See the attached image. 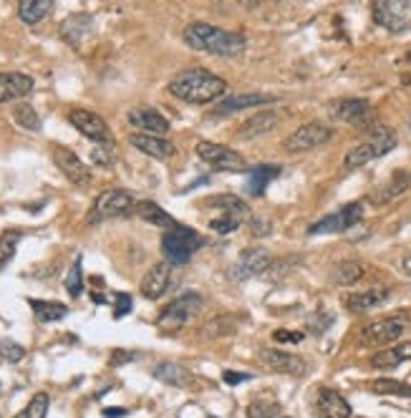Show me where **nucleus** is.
Masks as SVG:
<instances>
[{"mask_svg": "<svg viewBox=\"0 0 411 418\" xmlns=\"http://www.w3.org/2000/svg\"><path fill=\"white\" fill-rule=\"evenodd\" d=\"M363 277V265L356 263V260H346V263H338L333 270V280L338 285H354Z\"/></svg>", "mask_w": 411, "mask_h": 418, "instance_id": "35", "label": "nucleus"}, {"mask_svg": "<svg viewBox=\"0 0 411 418\" xmlns=\"http://www.w3.org/2000/svg\"><path fill=\"white\" fill-rule=\"evenodd\" d=\"M3 356H6L8 361H20V358L26 356V350L15 343H3Z\"/></svg>", "mask_w": 411, "mask_h": 418, "instance_id": "45", "label": "nucleus"}, {"mask_svg": "<svg viewBox=\"0 0 411 418\" xmlns=\"http://www.w3.org/2000/svg\"><path fill=\"white\" fill-rule=\"evenodd\" d=\"M69 121L74 124V129H78V134H83L91 141H111V132H109L106 121L99 113L89 111V109H71Z\"/></svg>", "mask_w": 411, "mask_h": 418, "instance_id": "14", "label": "nucleus"}, {"mask_svg": "<svg viewBox=\"0 0 411 418\" xmlns=\"http://www.w3.org/2000/svg\"><path fill=\"white\" fill-rule=\"evenodd\" d=\"M53 162H56V167L61 169V174H64L71 184H76V187H89L91 184V169L71 149L56 146V149H53Z\"/></svg>", "mask_w": 411, "mask_h": 418, "instance_id": "15", "label": "nucleus"}, {"mask_svg": "<svg viewBox=\"0 0 411 418\" xmlns=\"http://www.w3.org/2000/svg\"><path fill=\"white\" fill-rule=\"evenodd\" d=\"M330 129L328 126L318 124V121H310V124H303L300 129L291 134V137H285L283 141V149L285 151H310V149H318L323 144L330 139Z\"/></svg>", "mask_w": 411, "mask_h": 418, "instance_id": "11", "label": "nucleus"}, {"mask_svg": "<svg viewBox=\"0 0 411 418\" xmlns=\"http://www.w3.org/2000/svg\"><path fill=\"white\" fill-rule=\"evenodd\" d=\"M333 116L335 119L346 121V124L356 126L361 132H368L376 121H373V111L371 104L366 99H343L333 106Z\"/></svg>", "mask_w": 411, "mask_h": 418, "instance_id": "13", "label": "nucleus"}, {"mask_svg": "<svg viewBox=\"0 0 411 418\" xmlns=\"http://www.w3.org/2000/svg\"><path fill=\"white\" fill-rule=\"evenodd\" d=\"M401 270H404L406 275L411 277V252H409V255L404 257V260H401Z\"/></svg>", "mask_w": 411, "mask_h": 418, "instance_id": "50", "label": "nucleus"}, {"mask_svg": "<svg viewBox=\"0 0 411 418\" xmlns=\"http://www.w3.org/2000/svg\"><path fill=\"white\" fill-rule=\"evenodd\" d=\"M222 381L228 383V386H237V383L250 381V375H245V373H232V370H225V373H222Z\"/></svg>", "mask_w": 411, "mask_h": 418, "instance_id": "47", "label": "nucleus"}, {"mask_svg": "<svg viewBox=\"0 0 411 418\" xmlns=\"http://www.w3.org/2000/svg\"><path fill=\"white\" fill-rule=\"evenodd\" d=\"M129 416L127 408H104V418H124Z\"/></svg>", "mask_w": 411, "mask_h": 418, "instance_id": "49", "label": "nucleus"}, {"mask_svg": "<svg viewBox=\"0 0 411 418\" xmlns=\"http://www.w3.org/2000/svg\"><path fill=\"white\" fill-rule=\"evenodd\" d=\"M91 33H94V20H91V15H86V13L69 15V18L61 23V38H64L69 46H74V48H81Z\"/></svg>", "mask_w": 411, "mask_h": 418, "instance_id": "19", "label": "nucleus"}, {"mask_svg": "<svg viewBox=\"0 0 411 418\" xmlns=\"http://www.w3.org/2000/svg\"><path fill=\"white\" fill-rule=\"evenodd\" d=\"M406 330V320L404 318H381L368 323L363 330H361V343L366 348H386V345H393L398 337L404 335Z\"/></svg>", "mask_w": 411, "mask_h": 418, "instance_id": "9", "label": "nucleus"}, {"mask_svg": "<svg viewBox=\"0 0 411 418\" xmlns=\"http://www.w3.org/2000/svg\"><path fill=\"white\" fill-rule=\"evenodd\" d=\"M240 3H242L245 8H255V6L260 3V0H240Z\"/></svg>", "mask_w": 411, "mask_h": 418, "instance_id": "51", "label": "nucleus"}, {"mask_svg": "<svg viewBox=\"0 0 411 418\" xmlns=\"http://www.w3.org/2000/svg\"><path fill=\"white\" fill-rule=\"evenodd\" d=\"M207 418H215V416H207Z\"/></svg>", "mask_w": 411, "mask_h": 418, "instance_id": "53", "label": "nucleus"}, {"mask_svg": "<svg viewBox=\"0 0 411 418\" xmlns=\"http://www.w3.org/2000/svg\"><path fill=\"white\" fill-rule=\"evenodd\" d=\"M278 124H280V116H278V113L270 111V109H265V111H258V113H255L253 119H247L245 124L240 126V132H237V137H240V139L263 137V134H270Z\"/></svg>", "mask_w": 411, "mask_h": 418, "instance_id": "26", "label": "nucleus"}, {"mask_svg": "<svg viewBox=\"0 0 411 418\" xmlns=\"http://www.w3.org/2000/svg\"><path fill=\"white\" fill-rule=\"evenodd\" d=\"M169 94L184 104L202 106V104H212V101L228 94V83H225V78L204 69H187L169 81Z\"/></svg>", "mask_w": 411, "mask_h": 418, "instance_id": "1", "label": "nucleus"}, {"mask_svg": "<svg viewBox=\"0 0 411 418\" xmlns=\"http://www.w3.org/2000/svg\"><path fill=\"white\" fill-rule=\"evenodd\" d=\"M409 61H411V50H409Z\"/></svg>", "mask_w": 411, "mask_h": 418, "instance_id": "52", "label": "nucleus"}, {"mask_svg": "<svg viewBox=\"0 0 411 418\" xmlns=\"http://www.w3.org/2000/svg\"><path fill=\"white\" fill-rule=\"evenodd\" d=\"M316 411L318 418H351V403L333 388H321Z\"/></svg>", "mask_w": 411, "mask_h": 418, "instance_id": "21", "label": "nucleus"}, {"mask_svg": "<svg viewBox=\"0 0 411 418\" xmlns=\"http://www.w3.org/2000/svg\"><path fill=\"white\" fill-rule=\"evenodd\" d=\"M278 176H280L278 164H258V167H253L247 172V184H245L247 194L260 197V194L267 189V184H270L272 179H278Z\"/></svg>", "mask_w": 411, "mask_h": 418, "instance_id": "28", "label": "nucleus"}, {"mask_svg": "<svg viewBox=\"0 0 411 418\" xmlns=\"http://www.w3.org/2000/svg\"><path fill=\"white\" fill-rule=\"evenodd\" d=\"M31 307L39 323H58L69 315V307L64 302H51V300H31Z\"/></svg>", "mask_w": 411, "mask_h": 418, "instance_id": "32", "label": "nucleus"}, {"mask_svg": "<svg viewBox=\"0 0 411 418\" xmlns=\"http://www.w3.org/2000/svg\"><path fill=\"white\" fill-rule=\"evenodd\" d=\"M389 290L386 287H368V290H358V293L346 295V307L351 312H368L373 307H381L389 300Z\"/></svg>", "mask_w": 411, "mask_h": 418, "instance_id": "22", "label": "nucleus"}, {"mask_svg": "<svg viewBox=\"0 0 411 418\" xmlns=\"http://www.w3.org/2000/svg\"><path fill=\"white\" fill-rule=\"evenodd\" d=\"M265 104H275V96L270 94H240V96H230L222 104L215 106L217 116H230V113L245 111V109H255V106H265Z\"/></svg>", "mask_w": 411, "mask_h": 418, "instance_id": "23", "label": "nucleus"}, {"mask_svg": "<svg viewBox=\"0 0 411 418\" xmlns=\"http://www.w3.org/2000/svg\"><path fill=\"white\" fill-rule=\"evenodd\" d=\"M250 225H253L250 232H253L255 237H265V235H270V222H267V219H253Z\"/></svg>", "mask_w": 411, "mask_h": 418, "instance_id": "46", "label": "nucleus"}, {"mask_svg": "<svg viewBox=\"0 0 411 418\" xmlns=\"http://www.w3.org/2000/svg\"><path fill=\"white\" fill-rule=\"evenodd\" d=\"M200 310H202V298L195 293H184L179 295L177 300H172L169 305L159 312L157 328L165 333H177L182 330L184 325L190 323Z\"/></svg>", "mask_w": 411, "mask_h": 418, "instance_id": "5", "label": "nucleus"}, {"mask_svg": "<svg viewBox=\"0 0 411 418\" xmlns=\"http://www.w3.org/2000/svg\"><path fill=\"white\" fill-rule=\"evenodd\" d=\"M13 121L20 126V129H26V132H41V119L36 109L28 106V104H18L13 106Z\"/></svg>", "mask_w": 411, "mask_h": 418, "instance_id": "37", "label": "nucleus"}, {"mask_svg": "<svg viewBox=\"0 0 411 418\" xmlns=\"http://www.w3.org/2000/svg\"><path fill=\"white\" fill-rule=\"evenodd\" d=\"M91 159L99 167H111L116 162V151H114V141H99L91 149Z\"/></svg>", "mask_w": 411, "mask_h": 418, "instance_id": "40", "label": "nucleus"}, {"mask_svg": "<svg viewBox=\"0 0 411 418\" xmlns=\"http://www.w3.org/2000/svg\"><path fill=\"white\" fill-rule=\"evenodd\" d=\"M275 413H278V403L275 400L258 398L247 406V418H275Z\"/></svg>", "mask_w": 411, "mask_h": 418, "instance_id": "41", "label": "nucleus"}, {"mask_svg": "<svg viewBox=\"0 0 411 418\" xmlns=\"http://www.w3.org/2000/svg\"><path fill=\"white\" fill-rule=\"evenodd\" d=\"M48 406H51L48 393H36L31 400H28V406L23 408L15 418H46L48 416Z\"/></svg>", "mask_w": 411, "mask_h": 418, "instance_id": "38", "label": "nucleus"}, {"mask_svg": "<svg viewBox=\"0 0 411 418\" xmlns=\"http://www.w3.org/2000/svg\"><path fill=\"white\" fill-rule=\"evenodd\" d=\"M169 280H172V265L165 260V263H157V265H152V267L146 270V275L141 277L139 290L146 300H159L162 295L167 293Z\"/></svg>", "mask_w": 411, "mask_h": 418, "instance_id": "18", "label": "nucleus"}, {"mask_svg": "<svg viewBox=\"0 0 411 418\" xmlns=\"http://www.w3.org/2000/svg\"><path fill=\"white\" fill-rule=\"evenodd\" d=\"M411 361V340H404V343H396L391 348L379 350L376 356L371 358V365L379 370H389V368H396L401 363Z\"/></svg>", "mask_w": 411, "mask_h": 418, "instance_id": "27", "label": "nucleus"}, {"mask_svg": "<svg viewBox=\"0 0 411 418\" xmlns=\"http://www.w3.org/2000/svg\"><path fill=\"white\" fill-rule=\"evenodd\" d=\"M18 15L26 25H36L53 11V0H15Z\"/></svg>", "mask_w": 411, "mask_h": 418, "instance_id": "30", "label": "nucleus"}, {"mask_svg": "<svg viewBox=\"0 0 411 418\" xmlns=\"http://www.w3.org/2000/svg\"><path fill=\"white\" fill-rule=\"evenodd\" d=\"M275 343H300L303 340V333H293V330H275L272 333Z\"/></svg>", "mask_w": 411, "mask_h": 418, "instance_id": "44", "label": "nucleus"}, {"mask_svg": "<svg viewBox=\"0 0 411 418\" xmlns=\"http://www.w3.org/2000/svg\"><path fill=\"white\" fill-rule=\"evenodd\" d=\"M371 15L389 33L411 31V0H371Z\"/></svg>", "mask_w": 411, "mask_h": 418, "instance_id": "6", "label": "nucleus"}, {"mask_svg": "<svg viewBox=\"0 0 411 418\" xmlns=\"http://www.w3.org/2000/svg\"><path fill=\"white\" fill-rule=\"evenodd\" d=\"M134 209H137V202H134V197L127 189H106V192H102L96 197L86 219H89L91 225H96V222H104V219L127 217Z\"/></svg>", "mask_w": 411, "mask_h": 418, "instance_id": "7", "label": "nucleus"}, {"mask_svg": "<svg viewBox=\"0 0 411 418\" xmlns=\"http://www.w3.org/2000/svg\"><path fill=\"white\" fill-rule=\"evenodd\" d=\"M409 181H411L409 174L398 172V174L391 176V181H386L384 187H379L376 192L371 194V202H373V204H386V202L396 200L398 194H404L406 189H409Z\"/></svg>", "mask_w": 411, "mask_h": 418, "instance_id": "31", "label": "nucleus"}, {"mask_svg": "<svg viewBox=\"0 0 411 418\" xmlns=\"http://www.w3.org/2000/svg\"><path fill=\"white\" fill-rule=\"evenodd\" d=\"M270 265H272L270 252L263 250V247H247V250L240 252L230 275H232V280H250V277L263 275L265 270H270Z\"/></svg>", "mask_w": 411, "mask_h": 418, "instance_id": "12", "label": "nucleus"}, {"mask_svg": "<svg viewBox=\"0 0 411 418\" xmlns=\"http://www.w3.org/2000/svg\"><path fill=\"white\" fill-rule=\"evenodd\" d=\"M129 124L139 129V134H154V137H165L169 132V121L152 106H137L127 113Z\"/></svg>", "mask_w": 411, "mask_h": 418, "instance_id": "17", "label": "nucleus"}, {"mask_svg": "<svg viewBox=\"0 0 411 418\" xmlns=\"http://www.w3.org/2000/svg\"><path fill=\"white\" fill-rule=\"evenodd\" d=\"M207 204L217 207L222 214H230V217H237V219H245L247 214H250L245 202H242L240 197H235V194H217V197H209Z\"/></svg>", "mask_w": 411, "mask_h": 418, "instance_id": "33", "label": "nucleus"}, {"mask_svg": "<svg viewBox=\"0 0 411 418\" xmlns=\"http://www.w3.org/2000/svg\"><path fill=\"white\" fill-rule=\"evenodd\" d=\"M134 358H137V353H124V350H116L114 356H111V365H121V363L134 361Z\"/></svg>", "mask_w": 411, "mask_h": 418, "instance_id": "48", "label": "nucleus"}, {"mask_svg": "<svg viewBox=\"0 0 411 418\" xmlns=\"http://www.w3.org/2000/svg\"><path fill=\"white\" fill-rule=\"evenodd\" d=\"M134 212L154 227H165V230H174V227H177V219L172 217L167 209H162L157 202H137V209H134Z\"/></svg>", "mask_w": 411, "mask_h": 418, "instance_id": "29", "label": "nucleus"}, {"mask_svg": "<svg viewBox=\"0 0 411 418\" xmlns=\"http://www.w3.org/2000/svg\"><path fill=\"white\" fill-rule=\"evenodd\" d=\"M368 134H371V137H368L366 141H361V144H356V146H351V149H348V154L343 156V167H346V169L366 167L368 162H373V159H379V156L389 154V151L396 146V134H393L389 126L373 124L371 129H368Z\"/></svg>", "mask_w": 411, "mask_h": 418, "instance_id": "3", "label": "nucleus"}, {"mask_svg": "<svg viewBox=\"0 0 411 418\" xmlns=\"http://www.w3.org/2000/svg\"><path fill=\"white\" fill-rule=\"evenodd\" d=\"M184 43L202 53L215 56H237L245 48V36L235 31H222L209 23H190L184 28Z\"/></svg>", "mask_w": 411, "mask_h": 418, "instance_id": "2", "label": "nucleus"}, {"mask_svg": "<svg viewBox=\"0 0 411 418\" xmlns=\"http://www.w3.org/2000/svg\"><path fill=\"white\" fill-rule=\"evenodd\" d=\"M197 156L207 162L209 167H215L217 172H232V174H247L250 167H247L245 156L237 154L235 149L225 146V144H215V141H200L197 144Z\"/></svg>", "mask_w": 411, "mask_h": 418, "instance_id": "8", "label": "nucleus"}, {"mask_svg": "<svg viewBox=\"0 0 411 418\" xmlns=\"http://www.w3.org/2000/svg\"><path fill=\"white\" fill-rule=\"evenodd\" d=\"M129 310H132V295L114 293V318H124Z\"/></svg>", "mask_w": 411, "mask_h": 418, "instance_id": "43", "label": "nucleus"}, {"mask_svg": "<svg viewBox=\"0 0 411 418\" xmlns=\"http://www.w3.org/2000/svg\"><path fill=\"white\" fill-rule=\"evenodd\" d=\"M202 242H204L202 235H197L190 227L177 225L174 230L165 232V237H162V252H165L169 265H187L192 260V255L202 247Z\"/></svg>", "mask_w": 411, "mask_h": 418, "instance_id": "4", "label": "nucleus"}, {"mask_svg": "<svg viewBox=\"0 0 411 418\" xmlns=\"http://www.w3.org/2000/svg\"><path fill=\"white\" fill-rule=\"evenodd\" d=\"M33 91V78L20 71H11V74H0V104L8 101H18Z\"/></svg>", "mask_w": 411, "mask_h": 418, "instance_id": "20", "label": "nucleus"}, {"mask_svg": "<svg viewBox=\"0 0 411 418\" xmlns=\"http://www.w3.org/2000/svg\"><path fill=\"white\" fill-rule=\"evenodd\" d=\"M66 293H69L74 300H76V298H81V293H83L81 257H78L76 263H74V267H71V270H69V275H66Z\"/></svg>", "mask_w": 411, "mask_h": 418, "instance_id": "39", "label": "nucleus"}, {"mask_svg": "<svg viewBox=\"0 0 411 418\" xmlns=\"http://www.w3.org/2000/svg\"><path fill=\"white\" fill-rule=\"evenodd\" d=\"M152 373H154L157 381L167 383V386H174V388H192L195 386V375H192L187 368H182V365H177V363H172V361L157 363Z\"/></svg>", "mask_w": 411, "mask_h": 418, "instance_id": "25", "label": "nucleus"}, {"mask_svg": "<svg viewBox=\"0 0 411 418\" xmlns=\"http://www.w3.org/2000/svg\"><path fill=\"white\" fill-rule=\"evenodd\" d=\"M376 396H398V398H411V386L409 383L393 381V378H379V381L368 383Z\"/></svg>", "mask_w": 411, "mask_h": 418, "instance_id": "34", "label": "nucleus"}, {"mask_svg": "<svg viewBox=\"0 0 411 418\" xmlns=\"http://www.w3.org/2000/svg\"><path fill=\"white\" fill-rule=\"evenodd\" d=\"M240 225H242V219L230 217V214H220V217H215L209 222V230H215L217 235H230V232H235Z\"/></svg>", "mask_w": 411, "mask_h": 418, "instance_id": "42", "label": "nucleus"}, {"mask_svg": "<svg viewBox=\"0 0 411 418\" xmlns=\"http://www.w3.org/2000/svg\"><path fill=\"white\" fill-rule=\"evenodd\" d=\"M260 361L265 363L270 370L285 373V375H303L305 370H308V363H305L303 358L293 356V353H285V350L263 348L260 350Z\"/></svg>", "mask_w": 411, "mask_h": 418, "instance_id": "16", "label": "nucleus"}, {"mask_svg": "<svg viewBox=\"0 0 411 418\" xmlns=\"http://www.w3.org/2000/svg\"><path fill=\"white\" fill-rule=\"evenodd\" d=\"M129 144L134 149H139L141 154L154 156V159H169L174 154V144L167 141L165 137H154V134H132Z\"/></svg>", "mask_w": 411, "mask_h": 418, "instance_id": "24", "label": "nucleus"}, {"mask_svg": "<svg viewBox=\"0 0 411 418\" xmlns=\"http://www.w3.org/2000/svg\"><path fill=\"white\" fill-rule=\"evenodd\" d=\"M20 242V232L18 230H6L0 235V270H6L8 263L15 257Z\"/></svg>", "mask_w": 411, "mask_h": 418, "instance_id": "36", "label": "nucleus"}, {"mask_svg": "<svg viewBox=\"0 0 411 418\" xmlns=\"http://www.w3.org/2000/svg\"><path fill=\"white\" fill-rule=\"evenodd\" d=\"M363 219V204L361 202H351V204L341 207L338 212L323 217L321 222L310 227V235H330V232H346L354 225H358Z\"/></svg>", "mask_w": 411, "mask_h": 418, "instance_id": "10", "label": "nucleus"}]
</instances>
